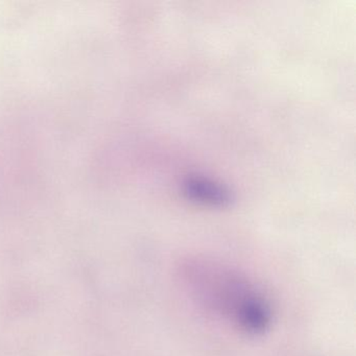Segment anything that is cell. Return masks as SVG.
Wrapping results in <instances>:
<instances>
[{
    "mask_svg": "<svg viewBox=\"0 0 356 356\" xmlns=\"http://www.w3.org/2000/svg\"><path fill=\"white\" fill-rule=\"evenodd\" d=\"M184 276L202 303L239 330L259 335L270 328L273 312L268 300L236 272L213 262L193 261L185 266Z\"/></svg>",
    "mask_w": 356,
    "mask_h": 356,
    "instance_id": "cell-1",
    "label": "cell"
},
{
    "mask_svg": "<svg viewBox=\"0 0 356 356\" xmlns=\"http://www.w3.org/2000/svg\"><path fill=\"white\" fill-rule=\"evenodd\" d=\"M186 193L193 199L212 205H225L230 202L228 191L210 181L204 179H191L185 184Z\"/></svg>",
    "mask_w": 356,
    "mask_h": 356,
    "instance_id": "cell-2",
    "label": "cell"
}]
</instances>
